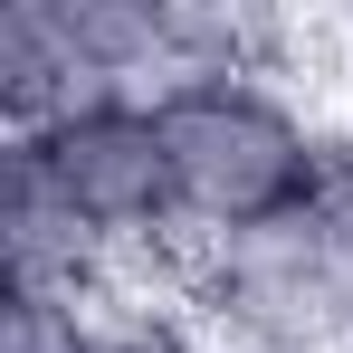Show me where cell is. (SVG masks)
Segmentation results:
<instances>
[{
	"mask_svg": "<svg viewBox=\"0 0 353 353\" xmlns=\"http://www.w3.org/2000/svg\"><path fill=\"white\" fill-rule=\"evenodd\" d=\"M96 96H105V86H96L86 58H77L67 0H19V10H0V124H10V143H19V134H48L58 115L96 105Z\"/></svg>",
	"mask_w": 353,
	"mask_h": 353,
	"instance_id": "277c9868",
	"label": "cell"
},
{
	"mask_svg": "<svg viewBox=\"0 0 353 353\" xmlns=\"http://www.w3.org/2000/svg\"><path fill=\"white\" fill-rule=\"evenodd\" d=\"M153 134L172 163L191 248L296 220L334 153V124L287 77H172V86H153Z\"/></svg>",
	"mask_w": 353,
	"mask_h": 353,
	"instance_id": "6da1fadb",
	"label": "cell"
},
{
	"mask_svg": "<svg viewBox=\"0 0 353 353\" xmlns=\"http://www.w3.org/2000/svg\"><path fill=\"white\" fill-rule=\"evenodd\" d=\"M10 153H29L48 191L86 220V239L115 258V277L134 296H153V277L172 287L181 258H191V230H181V191L172 163H163V134H153V96H96L58 115L48 134H19Z\"/></svg>",
	"mask_w": 353,
	"mask_h": 353,
	"instance_id": "7a4b0ae2",
	"label": "cell"
},
{
	"mask_svg": "<svg viewBox=\"0 0 353 353\" xmlns=\"http://www.w3.org/2000/svg\"><path fill=\"white\" fill-rule=\"evenodd\" d=\"M96 296H58V287H10L0 296V353H86L96 344Z\"/></svg>",
	"mask_w": 353,
	"mask_h": 353,
	"instance_id": "8992f818",
	"label": "cell"
},
{
	"mask_svg": "<svg viewBox=\"0 0 353 353\" xmlns=\"http://www.w3.org/2000/svg\"><path fill=\"white\" fill-rule=\"evenodd\" d=\"M172 296L220 353H353V277L315 210L239 239H201Z\"/></svg>",
	"mask_w": 353,
	"mask_h": 353,
	"instance_id": "3957f363",
	"label": "cell"
},
{
	"mask_svg": "<svg viewBox=\"0 0 353 353\" xmlns=\"http://www.w3.org/2000/svg\"><path fill=\"white\" fill-rule=\"evenodd\" d=\"M86 353H220V344L201 334V315H191L172 287H153V296H115V305L96 315V344Z\"/></svg>",
	"mask_w": 353,
	"mask_h": 353,
	"instance_id": "5b68a950",
	"label": "cell"
}]
</instances>
